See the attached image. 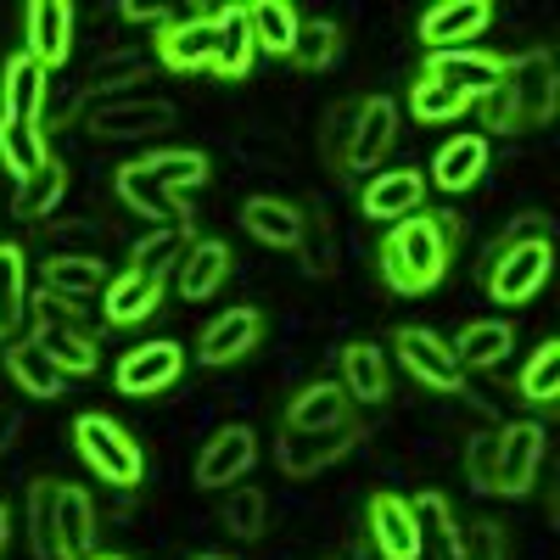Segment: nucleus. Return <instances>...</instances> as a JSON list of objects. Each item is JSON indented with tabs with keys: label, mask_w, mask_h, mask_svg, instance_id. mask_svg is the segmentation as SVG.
I'll list each match as a JSON object with an SVG mask.
<instances>
[{
	"label": "nucleus",
	"mask_w": 560,
	"mask_h": 560,
	"mask_svg": "<svg viewBox=\"0 0 560 560\" xmlns=\"http://www.w3.org/2000/svg\"><path fill=\"white\" fill-rule=\"evenodd\" d=\"M409 510H415V527H420V538H427V527L443 538V549H454V510H448V499L443 493H420V499H409Z\"/></svg>",
	"instance_id": "nucleus-45"
},
{
	"label": "nucleus",
	"mask_w": 560,
	"mask_h": 560,
	"mask_svg": "<svg viewBox=\"0 0 560 560\" xmlns=\"http://www.w3.org/2000/svg\"><path fill=\"white\" fill-rule=\"evenodd\" d=\"M510 342H516V331H510L504 319H477L465 325L459 342H454V364H471V370H493L510 359Z\"/></svg>",
	"instance_id": "nucleus-30"
},
{
	"label": "nucleus",
	"mask_w": 560,
	"mask_h": 560,
	"mask_svg": "<svg viewBox=\"0 0 560 560\" xmlns=\"http://www.w3.org/2000/svg\"><path fill=\"white\" fill-rule=\"evenodd\" d=\"M197 560H219V555H197Z\"/></svg>",
	"instance_id": "nucleus-55"
},
{
	"label": "nucleus",
	"mask_w": 560,
	"mask_h": 560,
	"mask_svg": "<svg viewBox=\"0 0 560 560\" xmlns=\"http://www.w3.org/2000/svg\"><path fill=\"white\" fill-rule=\"evenodd\" d=\"M420 202H427V179H420L415 168H393V174H376L364 185V213L370 219H409L420 213Z\"/></svg>",
	"instance_id": "nucleus-17"
},
{
	"label": "nucleus",
	"mask_w": 560,
	"mask_h": 560,
	"mask_svg": "<svg viewBox=\"0 0 560 560\" xmlns=\"http://www.w3.org/2000/svg\"><path fill=\"white\" fill-rule=\"evenodd\" d=\"M7 533L12 527H7V504H0V555H7Z\"/></svg>",
	"instance_id": "nucleus-52"
},
{
	"label": "nucleus",
	"mask_w": 560,
	"mask_h": 560,
	"mask_svg": "<svg viewBox=\"0 0 560 560\" xmlns=\"http://www.w3.org/2000/svg\"><path fill=\"white\" fill-rule=\"evenodd\" d=\"M398 359H404V370H409L420 387H432V393H459L454 348H448L443 337H432L427 325H409V331H398Z\"/></svg>",
	"instance_id": "nucleus-9"
},
{
	"label": "nucleus",
	"mask_w": 560,
	"mask_h": 560,
	"mask_svg": "<svg viewBox=\"0 0 560 560\" xmlns=\"http://www.w3.org/2000/svg\"><path fill=\"white\" fill-rule=\"evenodd\" d=\"M253 459H258V438L247 427H224L208 438L202 459H197V482L202 488H230L242 471H253Z\"/></svg>",
	"instance_id": "nucleus-15"
},
{
	"label": "nucleus",
	"mask_w": 560,
	"mask_h": 560,
	"mask_svg": "<svg viewBox=\"0 0 560 560\" xmlns=\"http://www.w3.org/2000/svg\"><path fill=\"white\" fill-rule=\"evenodd\" d=\"M73 51V7L68 0H34L28 7V57L51 73Z\"/></svg>",
	"instance_id": "nucleus-13"
},
{
	"label": "nucleus",
	"mask_w": 560,
	"mask_h": 560,
	"mask_svg": "<svg viewBox=\"0 0 560 560\" xmlns=\"http://www.w3.org/2000/svg\"><path fill=\"white\" fill-rule=\"evenodd\" d=\"M370 538H376L382 560H420V549H427V538H420V527H415L409 499H398V493H376V499H370Z\"/></svg>",
	"instance_id": "nucleus-12"
},
{
	"label": "nucleus",
	"mask_w": 560,
	"mask_h": 560,
	"mask_svg": "<svg viewBox=\"0 0 560 560\" xmlns=\"http://www.w3.org/2000/svg\"><path fill=\"white\" fill-rule=\"evenodd\" d=\"M140 73H147V68H140V57H113V62H102L96 73H90V96H84V102H102L113 84H135Z\"/></svg>",
	"instance_id": "nucleus-49"
},
{
	"label": "nucleus",
	"mask_w": 560,
	"mask_h": 560,
	"mask_svg": "<svg viewBox=\"0 0 560 560\" xmlns=\"http://www.w3.org/2000/svg\"><path fill=\"white\" fill-rule=\"evenodd\" d=\"M129 23H163V18H174L168 7H135V0H129V7H118Z\"/></svg>",
	"instance_id": "nucleus-51"
},
{
	"label": "nucleus",
	"mask_w": 560,
	"mask_h": 560,
	"mask_svg": "<svg viewBox=\"0 0 560 560\" xmlns=\"http://www.w3.org/2000/svg\"><path fill=\"white\" fill-rule=\"evenodd\" d=\"M499 533H493V522H477V527H459L454 533V555L459 560H499Z\"/></svg>",
	"instance_id": "nucleus-48"
},
{
	"label": "nucleus",
	"mask_w": 560,
	"mask_h": 560,
	"mask_svg": "<svg viewBox=\"0 0 560 560\" xmlns=\"http://www.w3.org/2000/svg\"><path fill=\"white\" fill-rule=\"evenodd\" d=\"M353 443H359V427H353V420H337V427H325V432L280 427L275 454H280V471H287V477H314V471H325L331 459H342Z\"/></svg>",
	"instance_id": "nucleus-5"
},
{
	"label": "nucleus",
	"mask_w": 560,
	"mask_h": 560,
	"mask_svg": "<svg viewBox=\"0 0 560 560\" xmlns=\"http://www.w3.org/2000/svg\"><path fill=\"white\" fill-rule=\"evenodd\" d=\"M555 393H560V342H544V348L527 359V370H522V398L555 404Z\"/></svg>",
	"instance_id": "nucleus-41"
},
{
	"label": "nucleus",
	"mask_w": 560,
	"mask_h": 560,
	"mask_svg": "<svg viewBox=\"0 0 560 560\" xmlns=\"http://www.w3.org/2000/svg\"><path fill=\"white\" fill-rule=\"evenodd\" d=\"M185 253H191V224H168V230H158V236H147V242L135 247V264L129 269L163 287L168 275H179Z\"/></svg>",
	"instance_id": "nucleus-28"
},
{
	"label": "nucleus",
	"mask_w": 560,
	"mask_h": 560,
	"mask_svg": "<svg viewBox=\"0 0 560 560\" xmlns=\"http://www.w3.org/2000/svg\"><path fill=\"white\" fill-rule=\"evenodd\" d=\"M555 269V247L549 242H527V247H499L482 264V280L499 303H527Z\"/></svg>",
	"instance_id": "nucleus-4"
},
{
	"label": "nucleus",
	"mask_w": 560,
	"mask_h": 560,
	"mask_svg": "<svg viewBox=\"0 0 560 560\" xmlns=\"http://www.w3.org/2000/svg\"><path fill=\"white\" fill-rule=\"evenodd\" d=\"M538 459H544V427L538 420H516V427L499 432V482L493 493L522 499L538 482Z\"/></svg>",
	"instance_id": "nucleus-7"
},
{
	"label": "nucleus",
	"mask_w": 560,
	"mask_h": 560,
	"mask_svg": "<svg viewBox=\"0 0 560 560\" xmlns=\"http://www.w3.org/2000/svg\"><path fill=\"white\" fill-rule=\"evenodd\" d=\"M353 129H359V102H337L331 118L319 129V147L331 163H348V147H353Z\"/></svg>",
	"instance_id": "nucleus-43"
},
{
	"label": "nucleus",
	"mask_w": 560,
	"mask_h": 560,
	"mask_svg": "<svg viewBox=\"0 0 560 560\" xmlns=\"http://www.w3.org/2000/svg\"><path fill=\"white\" fill-rule=\"evenodd\" d=\"M174 124V107L168 102H140V107H102L90 113V135L102 140H129V135H158Z\"/></svg>",
	"instance_id": "nucleus-24"
},
{
	"label": "nucleus",
	"mask_w": 560,
	"mask_h": 560,
	"mask_svg": "<svg viewBox=\"0 0 560 560\" xmlns=\"http://www.w3.org/2000/svg\"><path fill=\"white\" fill-rule=\"evenodd\" d=\"M258 331H264L258 308H224L202 331V364H236L242 353H253Z\"/></svg>",
	"instance_id": "nucleus-18"
},
{
	"label": "nucleus",
	"mask_w": 560,
	"mask_h": 560,
	"mask_svg": "<svg viewBox=\"0 0 560 560\" xmlns=\"http://www.w3.org/2000/svg\"><path fill=\"white\" fill-rule=\"evenodd\" d=\"M337 420H348V393L337 382H314L287 404V427H298V432H325Z\"/></svg>",
	"instance_id": "nucleus-29"
},
{
	"label": "nucleus",
	"mask_w": 560,
	"mask_h": 560,
	"mask_svg": "<svg viewBox=\"0 0 560 560\" xmlns=\"http://www.w3.org/2000/svg\"><path fill=\"white\" fill-rule=\"evenodd\" d=\"M493 23L488 0H438V7L420 18V39L432 51H471V39Z\"/></svg>",
	"instance_id": "nucleus-8"
},
{
	"label": "nucleus",
	"mask_w": 560,
	"mask_h": 560,
	"mask_svg": "<svg viewBox=\"0 0 560 560\" xmlns=\"http://www.w3.org/2000/svg\"><path fill=\"white\" fill-rule=\"evenodd\" d=\"M409 113H415L420 124H443V118H459L465 102L454 96V90H443V84H432L427 73H420L415 90H409Z\"/></svg>",
	"instance_id": "nucleus-42"
},
{
	"label": "nucleus",
	"mask_w": 560,
	"mask_h": 560,
	"mask_svg": "<svg viewBox=\"0 0 560 560\" xmlns=\"http://www.w3.org/2000/svg\"><path fill=\"white\" fill-rule=\"evenodd\" d=\"M219 18V51H213V73H224V79H242L247 68H253V28H247V7H219L213 12Z\"/></svg>",
	"instance_id": "nucleus-25"
},
{
	"label": "nucleus",
	"mask_w": 560,
	"mask_h": 560,
	"mask_svg": "<svg viewBox=\"0 0 560 560\" xmlns=\"http://www.w3.org/2000/svg\"><path fill=\"white\" fill-rule=\"evenodd\" d=\"M482 174H488V140L482 135H454L432 158V179L443 185V191H471Z\"/></svg>",
	"instance_id": "nucleus-19"
},
{
	"label": "nucleus",
	"mask_w": 560,
	"mask_h": 560,
	"mask_svg": "<svg viewBox=\"0 0 560 560\" xmlns=\"http://www.w3.org/2000/svg\"><path fill=\"white\" fill-rule=\"evenodd\" d=\"M393 140H398V107L387 96L359 102V129H353V147H348V163L342 168H353V174L376 168L393 152Z\"/></svg>",
	"instance_id": "nucleus-14"
},
{
	"label": "nucleus",
	"mask_w": 560,
	"mask_h": 560,
	"mask_svg": "<svg viewBox=\"0 0 560 560\" xmlns=\"http://www.w3.org/2000/svg\"><path fill=\"white\" fill-rule=\"evenodd\" d=\"M224 275H230L224 242H191V253H185V264H179V292L185 298H208V292L224 287Z\"/></svg>",
	"instance_id": "nucleus-36"
},
{
	"label": "nucleus",
	"mask_w": 560,
	"mask_h": 560,
	"mask_svg": "<svg viewBox=\"0 0 560 560\" xmlns=\"http://www.w3.org/2000/svg\"><path fill=\"white\" fill-rule=\"evenodd\" d=\"M555 102H560V73H555V57L549 51H527L516 62H504V84L493 96H482V118L499 129V135H522V129H538L555 118Z\"/></svg>",
	"instance_id": "nucleus-1"
},
{
	"label": "nucleus",
	"mask_w": 560,
	"mask_h": 560,
	"mask_svg": "<svg viewBox=\"0 0 560 560\" xmlns=\"http://www.w3.org/2000/svg\"><path fill=\"white\" fill-rule=\"evenodd\" d=\"M158 298H163V287H158V280H147V275H135V269H124L118 280H107V292H102V303H107V319H113V325H135V319H147V314L158 308Z\"/></svg>",
	"instance_id": "nucleus-32"
},
{
	"label": "nucleus",
	"mask_w": 560,
	"mask_h": 560,
	"mask_svg": "<svg viewBox=\"0 0 560 560\" xmlns=\"http://www.w3.org/2000/svg\"><path fill=\"white\" fill-rule=\"evenodd\" d=\"M247 28H253V51L292 57V39H298V7H287V0H253V7H247Z\"/></svg>",
	"instance_id": "nucleus-26"
},
{
	"label": "nucleus",
	"mask_w": 560,
	"mask_h": 560,
	"mask_svg": "<svg viewBox=\"0 0 560 560\" xmlns=\"http://www.w3.org/2000/svg\"><path fill=\"white\" fill-rule=\"evenodd\" d=\"M242 224L264 247H298V236H303V213L292 202H275V197H253L242 208Z\"/></svg>",
	"instance_id": "nucleus-27"
},
{
	"label": "nucleus",
	"mask_w": 560,
	"mask_h": 560,
	"mask_svg": "<svg viewBox=\"0 0 560 560\" xmlns=\"http://www.w3.org/2000/svg\"><path fill=\"white\" fill-rule=\"evenodd\" d=\"M264 510H269L264 493L258 488H242L236 499L224 504V522H230V533H236V538H258L264 533Z\"/></svg>",
	"instance_id": "nucleus-46"
},
{
	"label": "nucleus",
	"mask_w": 560,
	"mask_h": 560,
	"mask_svg": "<svg viewBox=\"0 0 560 560\" xmlns=\"http://www.w3.org/2000/svg\"><path fill=\"white\" fill-rule=\"evenodd\" d=\"M443 560H459V555H454V549H443Z\"/></svg>",
	"instance_id": "nucleus-54"
},
{
	"label": "nucleus",
	"mask_w": 560,
	"mask_h": 560,
	"mask_svg": "<svg viewBox=\"0 0 560 560\" xmlns=\"http://www.w3.org/2000/svg\"><path fill=\"white\" fill-rule=\"evenodd\" d=\"M342 393L359 398V404H376L387 398V359L370 348V342H353L342 348Z\"/></svg>",
	"instance_id": "nucleus-33"
},
{
	"label": "nucleus",
	"mask_w": 560,
	"mask_h": 560,
	"mask_svg": "<svg viewBox=\"0 0 560 560\" xmlns=\"http://www.w3.org/2000/svg\"><path fill=\"white\" fill-rule=\"evenodd\" d=\"M527 242H555V219H544V213H522L516 224L504 230V242H499V247H527Z\"/></svg>",
	"instance_id": "nucleus-50"
},
{
	"label": "nucleus",
	"mask_w": 560,
	"mask_h": 560,
	"mask_svg": "<svg viewBox=\"0 0 560 560\" xmlns=\"http://www.w3.org/2000/svg\"><path fill=\"white\" fill-rule=\"evenodd\" d=\"M84 560H118V555H84Z\"/></svg>",
	"instance_id": "nucleus-53"
},
{
	"label": "nucleus",
	"mask_w": 560,
	"mask_h": 560,
	"mask_svg": "<svg viewBox=\"0 0 560 560\" xmlns=\"http://www.w3.org/2000/svg\"><path fill=\"white\" fill-rule=\"evenodd\" d=\"M62 191H68V168L51 158V163H39L34 174H23L18 179V197H12V208H18V219H45L57 202H62Z\"/></svg>",
	"instance_id": "nucleus-34"
},
{
	"label": "nucleus",
	"mask_w": 560,
	"mask_h": 560,
	"mask_svg": "<svg viewBox=\"0 0 560 560\" xmlns=\"http://www.w3.org/2000/svg\"><path fill=\"white\" fill-rule=\"evenodd\" d=\"M7 370H12V382L23 387V393H34V398H57L62 387H68V376L45 359V348L28 337V342H12L7 348Z\"/></svg>",
	"instance_id": "nucleus-31"
},
{
	"label": "nucleus",
	"mask_w": 560,
	"mask_h": 560,
	"mask_svg": "<svg viewBox=\"0 0 560 560\" xmlns=\"http://www.w3.org/2000/svg\"><path fill=\"white\" fill-rule=\"evenodd\" d=\"M28 314V292H23V247L0 242V337H18Z\"/></svg>",
	"instance_id": "nucleus-37"
},
{
	"label": "nucleus",
	"mask_w": 560,
	"mask_h": 560,
	"mask_svg": "<svg viewBox=\"0 0 560 560\" xmlns=\"http://www.w3.org/2000/svg\"><path fill=\"white\" fill-rule=\"evenodd\" d=\"M57 488L62 482H51V477L28 488V538H34L39 560H62V544H57Z\"/></svg>",
	"instance_id": "nucleus-38"
},
{
	"label": "nucleus",
	"mask_w": 560,
	"mask_h": 560,
	"mask_svg": "<svg viewBox=\"0 0 560 560\" xmlns=\"http://www.w3.org/2000/svg\"><path fill=\"white\" fill-rule=\"evenodd\" d=\"M0 163H7L18 179L34 174L39 163H51V140H45L39 124H12V118H0Z\"/></svg>",
	"instance_id": "nucleus-35"
},
{
	"label": "nucleus",
	"mask_w": 560,
	"mask_h": 560,
	"mask_svg": "<svg viewBox=\"0 0 560 560\" xmlns=\"http://www.w3.org/2000/svg\"><path fill=\"white\" fill-rule=\"evenodd\" d=\"M427 79L454 90V96L471 107V102L493 96V90L504 84V57H493V51H432Z\"/></svg>",
	"instance_id": "nucleus-6"
},
{
	"label": "nucleus",
	"mask_w": 560,
	"mask_h": 560,
	"mask_svg": "<svg viewBox=\"0 0 560 560\" xmlns=\"http://www.w3.org/2000/svg\"><path fill=\"white\" fill-rule=\"evenodd\" d=\"M73 443L90 459V471H102L113 488H135L140 482V448L135 438L107 415H79L73 420Z\"/></svg>",
	"instance_id": "nucleus-3"
},
{
	"label": "nucleus",
	"mask_w": 560,
	"mask_h": 560,
	"mask_svg": "<svg viewBox=\"0 0 560 560\" xmlns=\"http://www.w3.org/2000/svg\"><path fill=\"white\" fill-rule=\"evenodd\" d=\"M34 342L45 348V359H51L68 382H73V376H90V370H96V342H90L84 325H39Z\"/></svg>",
	"instance_id": "nucleus-21"
},
{
	"label": "nucleus",
	"mask_w": 560,
	"mask_h": 560,
	"mask_svg": "<svg viewBox=\"0 0 560 560\" xmlns=\"http://www.w3.org/2000/svg\"><path fill=\"white\" fill-rule=\"evenodd\" d=\"M179 376H185V353H179V342H147V348L124 353V364H118V393H129V398H152V393L174 387Z\"/></svg>",
	"instance_id": "nucleus-11"
},
{
	"label": "nucleus",
	"mask_w": 560,
	"mask_h": 560,
	"mask_svg": "<svg viewBox=\"0 0 560 560\" xmlns=\"http://www.w3.org/2000/svg\"><path fill=\"white\" fill-rule=\"evenodd\" d=\"M337 51H342V28L337 23H325V18H298V39H292V57L303 62V68H331L337 62Z\"/></svg>",
	"instance_id": "nucleus-39"
},
{
	"label": "nucleus",
	"mask_w": 560,
	"mask_h": 560,
	"mask_svg": "<svg viewBox=\"0 0 560 560\" xmlns=\"http://www.w3.org/2000/svg\"><path fill=\"white\" fill-rule=\"evenodd\" d=\"M298 247H303V264L314 269V275H331L337 269V253H331V230H325V219L314 213V224L303 219V236H298Z\"/></svg>",
	"instance_id": "nucleus-47"
},
{
	"label": "nucleus",
	"mask_w": 560,
	"mask_h": 560,
	"mask_svg": "<svg viewBox=\"0 0 560 560\" xmlns=\"http://www.w3.org/2000/svg\"><path fill=\"white\" fill-rule=\"evenodd\" d=\"M45 287L68 303H84L90 292H107V269H102L96 253H62V258L45 264Z\"/></svg>",
	"instance_id": "nucleus-23"
},
{
	"label": "nucleus",
	"mask_w": 560,
	"mask_h": 560,
	"mask_svg": "<svg viewBox=\"0 0 560 560\" xmlns=\"http://www.w3.org/2000/svg\"><path fill=\"white\" fill-rule=\"evenodd\" d=\"M448 258H454V247L438 236L432 213L398 219V224L387 230V242H382V275H387V287L404 292V298L432 292L438 280L448 275Z\"/></svg>",
	"instance_id": "nucleus-2"
},
{
	"label": "nucleus",
	"mask_w": 560,
	"mask_h": 560,
	"mask_svg": "<svg viewBox=\"0 0 560 560\" xmlns=\"http://www.w3.org/2000/svg\"><path fill=\"white\" fill-rule=\"evenodd\" d=\"M118 197L135 208V213H147V219H163V224H191L185 219V208L163 191V185L147 174V163H124L118 168Z\"/></svg>",
	"instance_id": "nucleus-22"
},
{
	"label": "nucleus",
	"mask_w": 560,
	"mask_h": 560,
	"mask_svg": "<svg viewBox=\"0 0 560 560\" xmlns=\"http://www.w3.org/2000/svg\"><path fill=\"white\" fill-rule=\"evenodd\" d=\"M213 51H219V18H213V12H191L185 23H163V34H158V57H163L174 73L208 68Z\"/></svg>",
	"instance_id": "nucleus-10"
},
{
	"label": "nucleus",
	"mask_w": 560,
	"mask_h": 560,
	"mask_svg": "<svg viewBox=\"0 0 560 560\" xmlns=\"http://www.w3.org/2000/svg\"><path fill=\"white\" fill-rule=\"evenodd\" d=\"M465 471H471L477 493H493V482H499V432H477L471 438V448H465Z\"/></svg>",
	"instance_id": "nucleus-44"
},
{
	"label": "nucleus",
	"mask_w": 560,
	"mask_h": 560,
	"mask_svg": "<svg viewBox=\"0 0 560 560\" xmlns=\"http://www.w3.org/2000/svg\"><path fill=\"white\" fill-rule=\"evenodd\" d=\"M147 174L174 197V191H191V185L208 179V158L202 152H158V158H147Z\"/></svg>",
	"instance_id": "nucleus-40"
},
{
	"label": "nucleus",
	"mask_w": 560,
	"mask_h": 560,
	"mask_svg": "<svg viewBox=\"0 0 560 560\" xmlns=\"http://www.w3.org/2000/svg\"><path fill=\"white\" fill-rule=\"evenodd\" d=\"M57 544H62V560H84L96 549V504L73 482L57 488Z\"/></svg>",
	"instance_id": "nucleus-20"
},
{
	"label": "nucleus",
	"mask_w": 560,
	"mask_h": 560,
	"mask_svg": "<svg viewBox=\"0 0 560 560\" xmlns=\"http://www.w3.org/2000/svg\"><path fill=\"white\" fill-rule=\"evenodd\" d=\"M0 113L12 124H39V113H45V68L28 51H18L7 62V73H0Z\"/></svg>",
	"instance_id": "nucleus-16"
}]
</instances>
